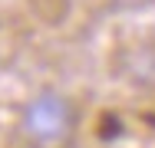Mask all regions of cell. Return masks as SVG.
Wrapping results in <instances>:
<instances>
[{"label":"cell","instance_id":"1","mask_svg":"<svg viewBox=\"0 0 155 148\" xmlns=\"http://www.w3.org/2000/svg\"><path fill=\"white\" fill-rule=\"evenodd\" d=\"M23 125H27V132L36 142H60V138L69 135L73 112H69L66 99H60L56 92H43L27 105Z\"/></svg>","mask_w":155,"mask_h":148},{"label":"cell","instance_id":"2","mask_svg":"<svg viewBox=\"0 0 155 148\" xmlns=\"http://www.w3.org/2000/svg\"><path fill=\"white\" fill-rule=\"evenodd\" d=\"M112 3H119V7H145L149 0H112Z\"/></svg>","mask_w":155,"mask_h":148}]
</instances>
